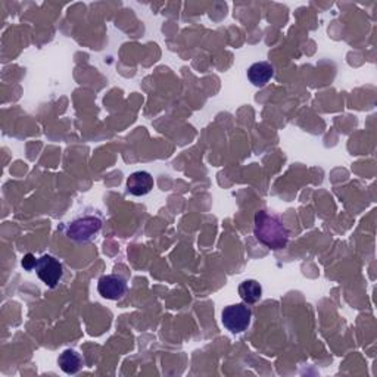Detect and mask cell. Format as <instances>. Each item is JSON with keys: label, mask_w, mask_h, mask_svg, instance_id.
I'll return each mask as SVG.
<instances>
[{"label": "cell", "mask_w": 377, "mask_h": 377, "mask_svg": "<svg viewBox=\"0 0 377 377\" xmlns=\"http://www.w3.org/2000/svg\"><path fill=\"white\" fill-rule=\"evenodd\" d=\"M254 233L256 241L270 250L279 251L289 242V232L279 217L267 211H258L255 214Z\"/></svg>", "instance_id": "obj_1"}, {"label": "cell", "mask_w": 377, "mask_h": 377, "mask_svg": "<svg viewBox=\"0 0 377 377\" xmlns=\"http://www.w3.org/2000/svg\"><path fill=\"white\" fill-rule=\"evenodd\" d=\"M252 311L246 304H234L226 306L221 314L224 327L233 335L243 333L251 324Z\"/></svg>", "instance_id": "obj_2"}, {"label": "cell", "mask_w": 377, "mask_h": 377, "mask_svg": "<svg viewBox=\"0 0 377 377\" xmlns=\"http://www.w3.org/2000/svg\"><path fill=\"white\" fill-rule=\"evenodd\" d=\"M102 220L95 215H84L77 218L68 226L66 234L74 242H88L101 232Z\"/></svg>", "instance_id": "obj_3"}, {"label": "cell", "mask_w": 377, "mask_h": 377, "mask_svg": "<svg viewBox=\"0 0 377 377\" xmlns=\"http://www.w3.org/2000/svg\"><path fill=\"white\" fill-rule=\"evenodd\" d=\"M36 273L47 287H55L64 276V267L52 255H43L37 260Z\"/></svg>", "instance_id": "obj_4"}, {"label": "cell", "mask_w": 377, "mask_h": 377, "mask_svg": "<svg viewBox=\"0 0 377 377\" xmlns=\"http://www.w3.org/2000/svg\"><path fill=\"white\" fill-rule=\"evenodd\" d=\"M97 292L102 297H105V300L117 301L125 295L127 282L121 276L117 274L102 276L97 282Z\"/></svg>", "instance_id": "obj_5"}, {"label": "cell", "mask_w": 377, "mask_h": 377, "mask_svg": "<svg viewBox=\"0 0 377 377\" xmlns=\"http://www.w3.org/2000/svg\"><path fill=\"white\" fill-rule=\"evenodd\" d=\"M154 188V177L147 171H136L127 178V191L133 196H145Z\"/></svg>", "instance_id": "obj_6"}, {"label": "cell", "mask_w": 377, "mask_h": 377, "mask_svg": "<svg viewBox=\"0 0 377 377\" xmlns=\"http://www.w3.org/2000/svg\"><path fill=\"white\" fill-rule=\"evenodd\" d=\"M274 77V66L270 62H255L247 69V78L255 87H264Z\"/></svg>", "instance_id": "obj_7"}, {"label": "cell", "mask_w": 377, "mask_h": 377, "mask_svg": "<svg viewBox=\"0 0 377 377\" xmlns=\"http://www.w3.org/2000/svg\"><path fill=\"white\" fill-rule=\"evenodd\" d=\"M58 364L61 367V370L66 374H75L82 370L83 367V360L80 354H77L73 350H66L64 351L58 358Z\"/></svg>", "instance_id": "obj_8"}, {"label": "cell", "mask_w": 377, "mask_h": 377, "mask_svg": "<svg viewBox=\"0 0 377 377\" xmlns=\"http://www.w3.org/2000/svg\"><path fill=\"white\" fill-rule=\"evenodd\" d=\"M239 295L245 304H255L261 300L263 287L256 280H245L239 286Z\"/></svg>", "instance_id": "obj_9"}, {"label": "cell", "mask_w": 377, "mask_h": 377, "mask_svg": "<svg viewBox=\"0 0 377 377\" xmlns=\"http://www.w3.org/2000/svg\"><path fill=\"white\" fill-rule=\"evenodd\" d=\"M36 265H37V260H36V256L33 254H27L24 256V260H23V267L27 270V271H32L36 269Z\"/></svg>", "instance_id": "obj_10"}]
</instances>
